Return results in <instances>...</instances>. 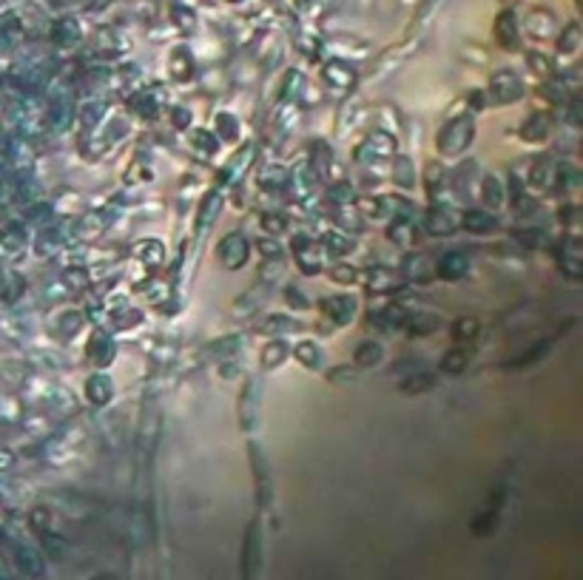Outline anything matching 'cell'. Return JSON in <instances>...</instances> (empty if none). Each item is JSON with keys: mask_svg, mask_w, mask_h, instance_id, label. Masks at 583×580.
<instances>
[{"mask_svg": "<svg viewBox=\"0 0 583 580\" xmlns=\"http://www.w3.org/2000/svg\"><path fill=\"white\" fill-rule=\"evenodd\" d=\"M472 137H475V123H472V117L453 120V123H447V128L438 134V151H441L444 157H458V154H464V151L470 148Z\"/></svg>", "mask_w": 583, "mask_h": 580, "instance_id": "cell-1", "label": "cell"}, {"mask_svg": "<svg viewBox=\"0 0 583 580\" xmlns=\"http://www.w3.org/2000/svg\"><path fill=\"white\" fill-rule=\"evenodd\" d=\"M523 97V80L512 69H498L489 80V103L495 106H512Z\"/></svg>", "mask_w": 583, "mask_h": 580, "instance_id": "cell-2", "label": "cell"}, {"mask_svg": "<svg viewBox=\"0 0 583 580\" xmlns=\"http://www.w3.org/2000/svg\"><path fill=\"white\" fill-rule=\"evenodd\" d=\"M290 248H293V256H296V262H299V268H302L305 273H310V276L322 273V259H324V256H322V248H319L310 237H305V234L293 237Z\"/></svg>", "mask_w": 583, "mask_h": 580, "instance_id": "cell-3", "label": "cell"}, {"mask_svg": "<svg viewBox=\"0 0 583 580\" xmlns=\"http://www.w3.org/2000/svg\"><path fill=\"white\" fill-rule=\"evenodd\" d=\"M248 239L242 237V234H228L220 245H217V256H220V262L228 268V271H237V268H242L245 262H248Z\"/></svg>", "mask_w": 583, "mask_h": 580, "instance_id": "cell-4", "label": "cell"}, {"mask_svg": "<svg viewBox=\"0 0 583 580\" xmlns=\"http://www.w3.org/2000/svg\"><path fill=\"white\" fill-rule=\"evenodd\" d=\"M458 222H461V220L455 217L453 208L436 205V208H430L427 217H424V231L433 234V237H447V234H453V231L458 228Z\"/></svg>", "mask_w": 583, "mask_h": 580, "instance_id": "cell-5", "label": "cell"}, {"mask_svg": "<svg viewBox=\"0 0 583 580\" xmlns=\"http://www.w3.org/2000/svg\"><path fill=\"white\" fill-rule=\"evenodd\" d=\"M436 273H438V279H444V282H458V279H464V276L470 273V256L461 254V251H450V254H444V256L438 259Z\"/></svg>", "mask_w": 583, "mask_h": 580, "instance_id": "cell-6", "label": "cell"}, {"mask_svg": "<svg viewBox=\"0 0 583 580\" xmlns=\"http://www.w3.org/2000/svg\"><path fill=\"white\" fill-rule=\"evenodd\" d=\"M557 268H560L569 279H577V276H580V242H577V237H563V239H560Z\"/></svg>", "mask_w": 583, "mask_h": 580, "instance_id": "cell-7", "label": "cell"}, {"mask_svg": "<svg viewBox=\"0 0 583 580\" xmlns=\"http://www.w3.org/2000/svg\"><path fill=\"white\" fill-rule=\"evenodd\" d=\"M356 310H358L356 296L341 293V296H330V299H324V313H327V319H330L333 324H350L353 316H356Z\"/></svg>", "mask_w": 583, "mask_h": 580, "instance_id": "cell-8", "label": "cell"}, {"mask_svg": "<svg viewBox=\"0 0 583 580\" xmlns=\"http://www.w3.org/2000/svg\"><path fill=\"white\" fill-rule=\"evenodd\" d=\"M367 288L373 293H393V290L404 288V276H402V271H393V268H375L367 276Z\"/></svg>", "mask_w": 583, "mask_h": 580, "instance_id": "cell-9", "label": "cell"}, {"mask_svg": "<svg viewBox=\"0 0 583 580\" xmlns=\"http://www.w3.org/2000/svg\"><path fill=\"white\" fill-rule=\"evenodd\" d=\"M322 80L333 89H350L356 83V72L344 60H330V63L322 66Z\"/></svg>", "mask_w": 583, "mask_h": 580, "instance_id": "cell-10", "label": "cell"}, {"mask_svg": "<svg viewBox=\"0 0 583 580\" xmlns=\"http://www.w3.org/2000/svg\"><path fill=\"white\" fill-rule=\"evenodd\" d=\"M495 40L504 46V49H509V52H515L518 46H521V35H518V18L512 15V12H504V15H498V21H495Z\"/></svg>", "mask_w": 583, "mask_h": 580, "instance_id": "cell-11", "label": "cell"}, {"mask_svg": "<svg viewBox=\"0 0 583 580\" xmlns=\"http://www.w3.org/2000/svg\"><path fill=\"white\" fill-rule=\"evenodd\" d=\"M111 396H114V381H111L106 373H94V375L86 381V399H89L91 404L103 407V404L111 402Z\"/></svg>", "mask_w": 583, "mask_h": 580, "instance_id": "cell-12", "label": "cell"}, {"mask_svg": "<svg viewBox=\"0 0 583 580\" xmlns=\"http://www.w3.org/2000/svg\"><path fill=\"white\" fill-rule=\"evenodd\" d=\"M532 185H535L538 191H543V193H549V191L557 188V165H555V159L540 157V159L532 165Z\"/></svg>", "mask_w": 583, "mask_h": 580, "instance_id": "cell-13", "label": "cell"}, {"mask_svg": "<svg viewBox=\"0 0 583 580\" xmlns=\"http://www.w3.org/2000/svg\"><path fill=\"white\" fill-rule=\"evenodd\" d=\"M86 353H89V358L94 361V364H108L111 358H114V341L106 336V330H94L91 333V339H89V344H86Z\"/></svg>", "mask_w": 583, "mask_h": 580, "instance_id": "cell-14", "label": "cell"}, {"mask_svg": "<svg viewBox=\"0 0 583 580\" xmlns=\"http://www.w3.org/2000/svg\"><path fill=\"white\" fill-rule=\"evenodd\" d=\"M555 29H557V21H555L552 12H546V9H535V12H529V18H526V32H529L532 38H538V40L552 38Z\"/></svg>", "mask_w": 583, "mask_h": 580, "instance_id": "cell-15", "label": "cell"}, {"mask_svg": "<svg viewBox=\"0 0 583 580\" xmlns=\"http://www.w3.org/2000/svg\"><path fill=\"white\" fill-rule=\"evenodd\" d=\"M549 114H543V111H535V114H529L526 117V123L521 125V140L523 142H543L546 140V134H549Z\"/></svg>", "mask_w": 583, "mask_h": 580, "instance_id": "cell-16", "label": "cell"}, {"mask_svg": "<svg viewBox=\"0 0 583 580\" xmlns=\"http://www.w3.org/2000/svg\"><path fill=\"white\" fill-rule=\"evenodd\" d=\"M458 225H464L470 234H492L495 228H498V220L489 214V211H464V217H461V222Z\"/></svg>", "mask_w": 583, "mask_h": 580, "instance_id": "cell-17", "label": "cell"}, {"mask_svg": "<svg viewBox=\"0 0 583 580\" xmlns=\"http://www.w3.org/2000/svg\"><path fill=\"white\" fill-rule=\"evenodd\" d=\"M404 327L410 330V336H430L441 327V319L436 313H413V316H407Z\"/></svg>", "mask_w": 583, "mask_h": 580, "instance_id": "cell-18", "label": "cell"}, {"mask_svg": "<svg viewBox=\"0 0 583 580\" xmlns=\"http://www.w3.org/2000/svg\"><path fill=\"white\" fill-rule=\"evenodd\" d=\"M254 154H256V151H254V145H245V151L239 148V151L231 157V162L222 168V171H225V174H222V179H225V182L239 179V174H245V168L254 162Z\"/></svg>", "mask_w": 583, "mask_h": 580, "instance_id": "cell-19", "label": "cell"}, {"mask_svg": "<svg viewBox=\"0 0 583 580\" xmlns=\"http://www.w3.org/2000/svg\"><path fill=\"white\" fill-rule=\"evenodd\" d=\"M381 356H384V347H381L378 341L367 339V341H361V344L356 347L353 361H356V367H375V364L381 361Z\"/></svg>", "mask_w": 583, "mask_h": 580, "instance_id": "cell-20", "label": "cell"}, {"mask_svg": "<svg viewBox=\"0 0 583 580\" xmlns=\"http://www.w3.org/2000/svg\"><path fill=\"white\" fill-rule=\"evenodd\" d=\"M481 200H484V205H489V208H501L504 205V185H501V179L498 176H484L481 179Z\"/></svg>", "mask_w": 583, "mask_h": 580, "instance_id": "cell-21", "label": "cell"}, {"mask_svg": "<svg viewBox=\"0 0 583 580\" xmlns=\"http://www.w3.org/2000/svg\"><path fill=\"white\" fill-rule=\"evenodd\" d=\"M134 254H137L140 262L148 265V268H157V265L165 259V248H162V242H157V239H142V242L134 248Z\"/></svg>", "mask_w": 583, "mask_h": 580, "instance_id": "cell-22", "label": "cell"}, {"mask_svg": "<svg viewBox=\"0 0 583 580\" xmlns=\"http://www.w3.org/2000/svg\"><path fill=\"white\" fill-rule=\"evenodd\" d=\"M387 239L396 242V245H410V242H416V228H413L410 217H399L390 228H387Z\"/></svg>", "mask_w": 583, "mask_h": 580, "instance_id": "cell-23", "label": "cell"}, {"mask_svg": "<svg viewBox=\"0 0 583 580\" xmlns=\"http://www.w3.org/2000/svg\"><path fill=\"white\" fill-rule=\"evenodd\" d=\"M131 111H137L140 117L151 120V117L159 111V97L151 94V89H145V91H140V94L131 97Z\"/></svg>", "mask_w": 583, "mask_h": 580, "instance_id": "cell-24", "label": "cell"}, {"mask_svg": "<svg viewBox=\"0 0 583 580\" xmlns=\"http://www.w3.org/2000/svg\"><path fill=\"white\" fill-rule=\"evenodd\" d=\"M436 384V375L433 373H424V370H416V373H410L404 381H402V390L407 393V396H416V393H424V390H430V387Z\"/></svg>", "mask_w": 583, "mask_h": 580, "instance_id": "cell-25", "label": "cell"}, {"mask_svg": "<svg viewBox=\"0 0 583 580\" xmlns=\"http://www.w3.org/2000/svg\"><path fill=\"white\" fill-rule=\"evenodd\" d=\"M168 69H171V77H174L176 83H185V80H191L193 63H191V57H188V52H185V49H176V55H171Z\"/></svg>", "mask_w": 583, "mask_h": 580, "instance_id": "cell-26", "label": "cell"}, {"mask_svg": "<svg viewBox=\"0 0 583 580\" xmlns=\"http://www.w3.org/2000/svg\"><path fill=\"white\" fill-rule=\"evenodd\" d=\"M453 339L455 341H475L478 339V333H481V324H478V319H470V316H461V319H455L453 322Z\"/></svg>", "mask_w": 583, "mask_h": 580, "instance_id": "cell-27", "label": "cell"}, {"mask_svg": "<svg viewBox=\"0 0 583 580\" xmlns=\"http://www.w3.org/2000/svg\"><path fill=\"white\" fill-rule=\"evenodd\" d=\"M393 179H396V185H402L404 191H410V188L416 185V171H413V159H410V157H399V159H396Z\"/></svg>", "mask_w": 583, "mask_h": 580, "instance_id": "cell-28", "label": "cell"}, {"mask_svg": "<svg viewBox=\"0 0 583 580\" xmlns=\"http://www.w3.org/2000/svg\"><path fill=\"white\" fill-rule=\"evenodd\" d=\"M222 208V193L220 191H211L208 197H205V203H203V208H200V228L203 231H208V225L214 222V214Z\"/></svg>", "mask_w": 583, "mask_h": 580, "instance_id": "cell-29", "label": "cell"}, {"mask_svg": "<svg viewBox=\"0 0 583 580\" xmlns=\"http://www.w3.org/2000/svg\"><path fill=\"white\" fill-rule=\"evenodd\" d=\"M288 353H290V347H288V341H282V339H276V341H271L268 347H265V353H262V364L271 370V367H279L285 358H288Z\"/></svg>", "mask_w": 583, "mask_h": 580, "instance_id": "cell-30", "label": "cell"}, {"mask_svg": "<svg viewBox=\"0 0 583 580\" xmlns=\"http://www.w3.org/2000/svg\"><path fill=\"white\" fill-rule=\"evenodd\" d=\"M467 364H470V353H467V350H450V353L441 358V370H444L447 375L464 373Z\"/></svg>", "mask_w": 583, "mask_h": 580, "instance_id": "cell-31", "label": "cell"}, {"mask_svg": "<svg viewBox=\"0 0 583 580\" xmlns=\"http://www.w3.org/2000/svg\"><path fill=\"white\" fill-rule=\"evenodd\" d=\"M322 248H324L327 254H333V256H341V254H347V251L353 248V239H347L344 234H333V231H327L324 239H322Z\"/></svg>", "mask_w": 583, "mask_h": 580, "instance_id": "cell-32", "label": "cell"}, {"mask_svg": "<svg viewBox=\"0 0 583 580\" xmlns=\"http://www.w3.org/2000/svg\"><path fill=\"white\" fill-rule=\"evenodd\" d=\"M577 46H580V29L574 23H569L557 40V52L560 55H577Z\"/></svg>", "mask_w": 583, "mask_h": 580, "instance_id": "cell-33", "label": "cell"}, {"mask_svg": "<svg viewBox=\"0 0 583 580\" xmlns=\"http://www.w3.org/2000/svg\"><path fill=\"white\" fill-rule=\"evenodd\" d=\"M305 367H319L322 364V350H319V344L316 341H302L299 347H296V353H293Z\"/></svg>", "mask_w": 583, "mask_h": 580, "instance_id": "cell-34", "label": "cell"}, {"mask_svg": "<svg viewBox=\"0 0 583 580\" xmlns=\"http://www.w3.org/2000/svg\"><path fill=\"white\" fill-rule=\"evenodd\" d=\"M526 63H529V69L540 77V80H549L552 77V72H555V66L546 60V55H540V52H529L526 55Z\"/></svg>", "mask_w": 583, "mask_h": 580, "instance_id": "cell-35", "label": "cell"}, {"mask_svg": "<svg viewBox=\"0 0 583 580\" xmlns=\"http://www.w3.org/2000/svg\"><path fill=\"white\" fill-rule=\"evenodd\" d=\"M239 120L234 114H220L217 117V131H220V140H237L239 137Z\"/></svg>", "mask_w": 583, "mask_h": 580, "instance_id": "cell-36", "label": "cell"}, {"mask_svg": "<svg viewBox=\"0 0 583 580\" xmlns=\"http://www.w3.org/2000/svg\"><path fill=\"white\" fill-rule=\"evenodd\" d=\"M330 200L339 203V205H356V191L350 182H339L330 188Z\"/></svg>", "mask_w": 583, "mask_h": 580, "instance_id": "cell-37", "label": "cell"}, {"mask_svg": "<svg viewBox=\"0 0 583 580\" xmlns=\"http://www.w3.org/2000/svg\"><path fill=\"white\" fill-rule=\"evenodd\" d=\"M285 302H288V307H293V310H310V299L302 293L299 285H288V288H285Z\"/></svg>", "mask_w": 583, "mask_h": 580, "instance_id": "cell-38", "label": "cell"}, {"mask_svg": "<svg viewBox=\"0 0 583 580\" xmlns=\"http://www.w3.org/2000/svg\"><path fill=\"white\" fill-rule=\"evenodd\" d=\"M515 239L523 245V248H543V234L538 231V228H521V231H515Z\"/></svg>", "mask_w": 583, "mask_h": 580, "instance_id": "cell-39", "label": "cell"}, {"mask_svg": "<svg viewBox=\"0 0 583 580\" xmlns=\"http://www.w3.org/2000/svg\"><path fill=\"white\" fill-rule=\"evenodd\" d=\"M18 563H21V569H23L26 574H40V563H38L35 549L21 546V549H18Z\"/></svg>", "mask_w": 583, "mask_h": 580, "instance_id": "cell-40", "label": "cell"}, {"mask_svg": "<svg viewBox=\"0 0 583 580\" xmlns=\"http://www.w3.org/2000/svg\"><path fill=\"white\" fill-rule=\"evenodd\" d=\"M0 239H4L6 248H15V251H18V248H23V239H26V237H23V228H21V225H6L4 231H0Z\"/></svg>", "mask_w": 583, "mask_h": 580, "instance_id": "cell-41", "label": "cell"}, {"mask_svg": "<svg viewBox=\"0 0 583 580\" xmlns=\"http://www.w3.org/2000/svg\"><path fill=\"white\" fill-rule=\"evenodd\" d=\"M305 89V77L299 74V72H288V77H285V86H282V97H288V100H293L299 91Z\"/></svg>", "mask_w": 583, "mask_h": 580, "instance_id": "cell-42", "label": "cell"}, {"mask_svg": "<svg viewBox=\"0 0 583 580\" xmlns=\"http://www.w3.org/2000/svg\"><path fill=\"white\" fill-rule=\"evenodd\" d=\"M330 276H333L339 285H350V282H356V268L347 265V262H339V265L330 271Z\"/></svg>", "mask_w": 583, "mask_h": 580, "instance_id": "cell-43", "label": "cell"}, {"mask_svg": "<svg viewBox=\"0 0 583 580\" xmlns=\"http://www.w3.org/2000/svg\"><path fill=\"white\" fill-rule=\"evenodd\" d=\"M299 324L296 322H290V319H285V316H271L268 319V333H293Z\"/></svg>", "mask_w": 583, "mask_h": 580, "instance_id": "cell-44", "label": "cell"}, {"mask_svg": "<svg viewBox=\"0 0 583 580\" xmlns=\"http://www.w3.org/2000/svg\"><path fill=\"white\" fill-rule=\"evenodd\" d=\"M262 228L268 231V234H282L285 231V225H288V220H282L279 214H262Z\"/></svg>", "mask_w": 583, "mask_h": 580, "instance_id": "cell-45", "label": "cell"}, {"mask_svg": "<svg viewBox=\"0 0 583 580\" xmlns=\"http://www.w3.org/2000/svg\"><path fill=\"white\" fill-rule=\"evenodd\" d=\"M424 176H427V188H430L433 193H436V191H438V185L447 179V174H444V171H441V165H436V162L427 168V174H424Z\"/></svg>", "mask_w": 583, "mask_h": 580, "instance_id": "cell-46", "label": "cell"}, {"mask_svg": "<svg viewBox=\"0 0 583 580\" xmlns=\"http://www.w3.org/2000/svg\"><path fill=\"white\" fill-rule=\"evenodd\" d=\"M256 248L262 251V256H282V245H279V242H273L271 237H268V239L262 237V239L256 242Z\"/></svg>", "mask_w": 583, "mask_h": 580, "instance_id": "cell-47", "label": "cell"}, {"mask_svg": "<svg viewBox=\"0 0 583 580\" xmlns=\"http://www.w3.org/2000/svg\"><path fill=\"white\" fill-rule=\"evenodd\" d=\"M330 381H339V384H344V381H353L356 378V370L353 367H336V370H330V375H327Z\"/></svg>", "mask_w": 583, "mask_h": 580, "instance_id": "cell-48", "label": "cell"}, {"mask_svg": "<svg viewBox=\"0 0 583 580\" xmlns=\"http://www.w3.org/2000/svg\"><path fill=\"white\" fill-rule=\"evenodd\" d=\"M171 123H174L176 128H188V125H191V111H188V108H174V111H171Z\"/></svg>", "mask_w": 583, "mask_h": 580, "instance_id": "cell-49", "label": "cell"}, {"mask_svg": "<svg viewBox=\"0 0 583 580\" xmlns=\"http://www.w3.org/2000/svg\"><path fill=\"white\" fill-rule=\"evenodd\" d=\"M484 100H487V97H484V94H481V91H475V94H472V108H475V111H481V108H484V106H487V103H484Z\"/></svg>", "mask_w": 583, "mask_h": 580, "instance_id": "cell-50", "label": "cell"}, {"mask_svg": "<svg viewBox=\"0 0 583 580\" xmlns=\"http://www.w3.org/2000/svg\"><path fill=\"white\" fill-rule=\"evenodd\" d=\"M0 293H4V271H0Z\"/></svg>", "mask_w": 583, "mask_h": 580, "instance_id": "cell-51", "label": "cell"}]
</instances>
